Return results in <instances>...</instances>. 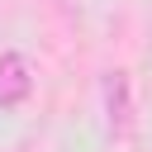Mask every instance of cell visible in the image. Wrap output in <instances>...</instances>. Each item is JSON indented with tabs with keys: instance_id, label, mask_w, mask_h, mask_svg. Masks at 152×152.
Here are the masks:
<instances>
[{
	"instance_id": "obj_1",
	"label": "cell",
	"mask_w": 152,
	"mask_h": 152,
	"mask_svg": "<svg viewBox=\"0 0 152 152\" xmlns=\"http://www.w3.org/2000/svg\"><path fill=\"white\" fill-rule=\"evenodd\" d=\"M33 95V62L24 52H0V109H19Z\"/></svg>"
},
{
	"instance_id": "obj_2",
	"label": "cell",
	"mask_w": 152,
	"mask_h": 152,
	"mask_svg": "<svg viewBox=\"0 0 152 152\" xmlns=\"http://www.w3.org/2000/svg\"><path fill=\"white\" fill-rule=\"evenodd\" d=\"M104 104H109V128L124 133L128 128V76L124 71H109L104 76Z\"/></svg>"
}]
</instances>
